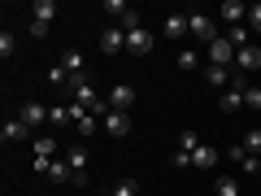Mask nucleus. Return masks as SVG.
<instances>
[{
    "mask_svg": "<svg viewBox=\"0 0 261 196\" xmlns=\"http://www.w3.org/2000/svg\"><path fill=\"white\" fill-rule=\"evenodd\" d=\"M187 31H192V35L200 39L205 48H209V44L218 39V31H214V18H209V13H196V9L187 13Z\"/></svg>",
    "mask_w": 261,
    "mask_h": 196,
    "instance_id": "f257e3e1",
    "label": "nucleus"
},
{
    "mask_svg": "<svg viewBox=\"0 0 261 196\" xmlns=\"http://www.w3.org/2000/svg\"><path fill=\"white\" fill-rule=\"evenodd\" d=\"M205 57H209V65H226V70H231V65H235V44L226 35H218L214 44L205 48Z\"/></svg>",
    "mask_w": 261,
    "mask_h": 196,
    "instance_id": "f03ea898",
    "label": "nucleus"
},
{
    "mask_svg": "<svg viewBox=\"0 0 261 196\" xmlns=\"http://www.w3.org/2000/svg\"><path fill=\"white\" fill-rule=\"evenodd\" d=\"M126 53H135V57H148V53H152V31H148V27H135V31H126Z\"/></svg>",
    "mask_w": 261,
    "mask_h": 196,
    "instance_id": "7ed1b4c3",
    "label": "nucleus"
},
{
    "mask_svg": "<svg viewBox=\"0 0 261 196\" xmlns=\"http://www.w3.org/2000/svg\"><path fill=\"white\" fill-rule=\"evenodd\" d=\"M100 127L109 131L113 140H122V135H130V113H118V109H109V113L100 118Z\"/></svg>",
    "mask_w": 261,
    "mask_h": 196,
    "instance_id": "20e7f679",
    "label": "nucleus"
},
{
    "mask_svg": "<svg viewBox=\"0 0 261 196\" xmlns=\"http://www.w3.org/2000/svg\"><path fill=\"white\" fill-rule=\"evenodd\" d=\"M130 105H135V87H130V83H113V92H109V109L130 113Z\"/></svg>",
    "mask_w": 261,
    "mask_h": 196,
    "instance_id": "39448f33",
    "label": "nucleus"
},
{
    "mask_svg": "<svg viewBox=\"0 0 261 196\" xmlns=\"http://www.w3.org/2000/svg\"><path fill=\"white\" fill-rule=\"evenodd\" d=\"M218 18L231 22V27H244V18H248V5H244V0H222V5H218Z\"/></svg>",
    "mask_w": 261,
    "mask_h": 196,
    "instance_id": "423d86ee",
    "label": "nucleus"
},
{
    "mask_svg": "<svg viewBox=\"0 0 261 196\" xmlns=\"http://www.w3.org/2000/svg\"><path fill=\"white\" fill-rule=\"evenodd\" d=\"M235 70H240V75H252V70H261V48H240V53H235Z\"/></svg>",
    "mask_w": 261,
    "mask_h": 196,
    "instance_id": "0eeeda50",
    "label": "nucleus"
},
{
    "mask_svg": "<svg viewBox=\"0 0 261 196\" xmlns=\"http://www.w3.org/2000/svg\"><path fill=\"white\" fill-rule=\"evenodd\" d=\"M48 113H53V109H44L39 101H27V105H22V113H18V118L27 122L31 131H35V127H44V122H48Z\"/></svg>",
    "mask_w": 261,
    "mask_h": 196,
    "instance_id": "6e6552de",
    "label": "nucleus"
},
{
    "mask_svg": "<svg viewBox=\"0 0 261 196\" xmlns=\"http://www.w3.org/2000/svg\"><path fill=\"white\" fill-rule=\"evenodd\" d=\"M161 35H166V39H183V35H192V31H187V13H170V18L161 22Z\"/></svg>",
    "mask_w": 261,
    "mask_h": 196,
    "instance_id": "1a4fd4ad",
    "label": "nucleus"
},
{
    "mask_svg": "<svg viewBox=\"0 0 261 196\" xmlns=\"http://www.w3.org/2000/svg\"><path fill=\"white\" fill-rule=\"evenodd\" d=\"M100 48H105V53H122V48H126V31H122V27H109V31H100Z\"/></svg>",
    "mask_w": 261,
    "mask_h": 196,
    "instance_id": "9d476101",
    "label": "nucleus"
},
{
    "mask_svg": "<svg viewBox=\"0 0 261 196\" xmlns=\"http://www.w3.org/2000/svg\"><path fill=\"white\" fill-rule=\"evenodd\" d=\"M27 122H22V118H9V122H5V127H0V140H5V144H22V140H27Z\"/></svg>",
    "mask_w": 261,
    "mask_h": 196,
    "instance_id": "9b49d317",
    "label": "nucleus"
},
{
    "mask_svg": "<svg viewBox=\"0 0 261 196\" xmlns=\"http://www.w3.org/2000/svg\"><path fill=\"white\" fill-rule=\"evenodd\" d=\"M218 157H222V153H218L214 144H200V149L192 153V166H196V170H214V166H218Z\"/></svg>",
    "mask_w": 261,
    "mask_h": 196,
    "instance_id": "f8f14e48",
    "label": "nucleus"
},
{
    "mask_svg": "<svg viewBox=\"0 0 261 196\" xmlns=\"http://www.w3.org/2000/svg\"><path fill=\"white\" fill-rule=\"evenodd\" d=\"M231 75H235V70H226V65H209V70H205V83H214L218 92H226V87H231Z\"/></svg>",
    "mask_w": 261,
    "mask_h": 196,
    "instance_id": "ddd939ff",
    "label": "nucleus"
},
{
    "mask_svg": "<svg viewBox=\"0 0 261 196\" xmlns=\"http://www.w3.org/2000/svg\"><path fill=\"white\" fill-rule=\"evenodd\" d=\"M244 92H248V87H226L222 92V113H240L244 109Z\"/></svg>",
    "mask_w": 261,
    "mask_h": 196,
    "instance_id": "4468645a",
    "label": "nucleus"
},
{
    "mask_svg": "<svg viewBox=\"0 0 261 196\" xmlns=\"http://www.w3.org/2000/svg\"><path fill=\"white\" fill-rule=\"evenodd\" d=\"M61 65H65V75H70V79H79V75H83V53H79V48H65Z\"/></svg>",
    "mask_w": 261,
    "mask_h": 196,
    "instance_id": "2eb2a0df",
    "label": "nucleus"
},
{
    "mask_svg": "<svg viewBox=\"0 0 261 196\" xmlns=\"http://www.w3.org/2000/svg\"><path fill=\"white\" fill-rule=\"evenodd\" d=\"M214 192H218V196H240V179L218 175V179H214Z\"/></svg>",
    "mask_w": 261,
    "mask_h": 196,
    "instance_id": "dca6fc26",
    "label": "nucleus"
},
{
    "mask_svg": "<svg viewBox=\"0 0 261 196\" xmlns=\"http://www.w3.org/2000/svg\"><path fill=\"white\" fill-rule=\"evenodd\" d=\"M48 179H53V183H70V179H74L70 161H53V166H48Z\"/></svg>",
    "mask_w": 261,
    "mask_h": 196,
    "instance_id": "f3484780",
    "label": "nucleus"
},
{
    "mask_svg": "<svg viewBox=\"0 0 261 196\" xmlns=\"http://www.w3.org/2000/svg\"><path fill=\"white\" fill-rule=\"evenodd\" d=\"M65 161H70L74 175H83V170H87V149H70V153H65Z\"/></svg>",
    "mask_w": 261,
    "mask_h": 196,
    "instance_id": "a211bd4d",
    "label": "nucleus"
},
{
    "mask_svg": "<svg viewBox=\"0 0 261 196\" xmlns=\"http://www.w3.org/2000/svg\"><path fill=\"white\" fill-rule=\"evenodd\" d=\"M31 13H35L39 22H53L57 18V5H53V0H35V9H31Z\"/></svg>",
    "mask_w": 261,
    "mask_h": 196,
    "instance_id": "6ab92c4d",
    "label": "nucleus"
},
{
    "mask_svg": "<svg viewBox=\"0 0 261 196\" xmlns=\"http://www.w3.org/2000/svg\"><path fill=\"white\" fill-rule=\"evenodd\" d=\"M240 144H244V149L252 153V157H261V127H252L248 135H244V140H240Z\"/></svg>",
    "mask_w": 261,
    "mask_h": 196,
    "instance_id": "aec40b11",
    "label": "nucleus"
},
{
    "mask_svg": "<svg viewBox=\"0 0 261 196\" xmlns=\"http://www.w3.org/2000/svg\"><path fill=\"white\" fill-rule=\"evenodd\" d=\"M13 53H18V39H13V31H0V57L9 61Z\"/></svg>",
    "mask_w": 261,
    "mask_h": 196,
    "instance_id": "412c9836",
    "label": "nucleus"
},
{
    "mask_svg": "<svg viewBox=\"0 0 261 196\" xmlns=\"http://www.w3.org/2000/svg\"><path fill=\"white\" fill-rule=\"evenodd\" d=\"M200 149V135H196V131H183V135H178V153H196Z\"/></svg>",
    "mask_w": 261,
    "mask_h": 196,
    "instance_id": "4be33fe9",
    "label": "nucleus"
},
{
    "mask_svg": "<svg viewBox=\"0 0 261 196\" xmlns=\"http://www.w3.org/2000/svg\"><path fill=\"white\" fill-rule=\"evenodd\" d=\"M48 122H53V127H65V122H74V118H70V105H53Z\"/></svg>",
    "mask_w": 261,
    "mask_h": 196,
    "instance_id": "5701e85b",
    "label": "nucleus"
},
{
    "mask_svg": "<svg viewBox=\"0 0 261 196\" xmlns=\"http://www.w3.org/2000/svg\"><path fill=\"white\" fill-rule=\"evenodd\" d=\"M226 39H231V44H235V53L252 44V39H248V27H231V35H226Z\"/></svg>",
    "mask_w": 261,
    "mask_h": 196,
    "instance_id": "b1692460",
    "label": "nucleus"
},
{
    "mask_svg": "<svg viewBox=\"0 0 261 196\" xmlns=\"http://www.w3.org/2000/svg\"><path fill=\"white\" fill-rule=\"evenodd\" d=\"M48 83H53V87H70V75H65V65H53V70H48Z\"/></svg>",
    "mask_w": 261,
    "mask_h": 196,
    "instance_id": "393cba45",
    "label": "nucleus"
},
{
    "mask_svg": "<svg viewBox=\"0 0 261 196\" xmlns=\"http://www.w3.org/2000/svg\"><path fill=\"white\" fill-rule=\"evenodd\" d=\"M244 109L261 113V87H248V92H244Z\"/></svg>",
    "mask_w": 261,
    "mask_h": 196,
    "instance_id": "a878e982",
    "label": "nucleus"
},
{
    "mask_svg": "<svg viewBox=\"0 0 261 196\" xmlns=\"http://www.w3.org/2000/svg\"><path fill=\"white\" fill-rule=\"evenodd\" d=\"M105 13H113V18H126L130 5H126V0H105Z\"/></svg>",
    "mask_w": 261,
    "mask_h": 196,
    "instance_id": "bb28decb",
    "label": "nucleus"
},
{
    "mask_svg": "<svg viewBox=\"0 0 261 196\" xmlns=\"http://www.w3.org/2000/svg\"><path fill=\"white\" fill-rule=\"evenodd\" d=\"M196 65H200V57H196L192 48H183V53H178V70H196Z\"/></svg>",
    "mask_w": 261,
    "mask_h": 196,
    "instance_id": "cd10ccee",
    "label": "nucleus"
},
{
    "mask_svg": "<svg viewBox=\"0 0 261 196\" xmlns=\"http://www.w3.org/2000/svg\"><path fill=\"white\" fill-rule=\"evenodd\" d=\"M96 127H100V118H96V113H83V118H79V135H92Z\"/></svg>",
    "mask_w": 261,
    "mask_h": 196,
    "instance_id": "c85d7f7f",
    "label": "nucleus"
},
{
    "mask_svg": "<svg viewBox=\"0 0 261 196\" xmlns=\"http://www.w3.org/2000/svg\"><path fill=\"white\" fill-rule=\"evenodd\" d=\"M140 192V183H135V179H122L118 187H113V196H135Z\"/></svg>",
    "mask_w": 261,
    "mask_h": 196,
    "instance_id": "c756f323",
    "label": "nucleus"
},
{
    "mask_svg": "<svg viewBox=\"0 0 261 196\" xmlns=\"http://www.w3.org/2000/svg\"><path fill=\"white\" fill-rule=\"evenodd\" d=\"M240 170H244V175H257V170H261V157H252V153H248V157L240 161Z\"/></svg>",
    "mask_w": 261,
    "mask_h": 196,
    "instance_id": "7c9ffc66",
    "label": "nucleus"
},
{
    "mask_svg": "<svg viewBox=\"0 0 261 196\" xmlns=\"http://www.w3.org/2000/svg\"><path fill=\"white\" fill-rule=\"evenodd\" d=\"M248 22H252V31L261 35V5H248Z\"/></svg>",
    "mask_w": 261,
    "mask_h": 196,
    "instance_id": "2f4dec72",
    "label": "nucleus"
},
{
    "mask_svg": "<svg viewBox=\"0 0 261 196\" xmlns=\"http://www.w3.org/2000/svg\"><path fill=\"white\" fill-rule=\"evenodd\" d=\"M135 27H144V22H140V13L130 9V13H126V18H122V31H135Z\"/></svg>",
    "mask_w": 261,
    "mask_h": 196,
    "instance_id": "473e14b6",
    "label": "nucleus"
},
{
    "mask_svg": "<svg viewBox=\"0 0 261 196\" xmlns=\"http://www.w3.org/2000/svg\"><path fill=\"white\" fill-rule=\"evenodd\" d=\"M174 170H192V153H174Z\"/></svg>",
    "mask_w": 261,
    "mask_h": 196,
    "instance_id": "72a5a7b5",
    "label": "nucleus"
},
{
    "mask_svg": "<svg viewBox=\"0 0 261 196\" xmlns=\"http://www.w3.org/2000/svg\"><path fill=\"white\" fill-rule=\"evenodd\" d=\"M31 35H35V39H48V22L35 18V22H31Z\"/></svg>",
    "mask_w": 261,
    "mask_h": 196,
    "instance_id": "f704fd0d",
    "label": "nucleus"
},
{
    "mask_svg": "<svg viewBox=\"0 0 261 196\" xmlns=\"http://www.w3.org/2000/svg\"><path fill=\"white\" fill-rule=\"evenodd\" d=\"M226 157H231V161H244V157H248V149H244V144H235V149H226Z\"/></svg>",
    "mask_w": 261,
    "mask_h": 196,
    "instance_id": "c9c22d12",
    "label": "nucleus"
}]
</instances>
